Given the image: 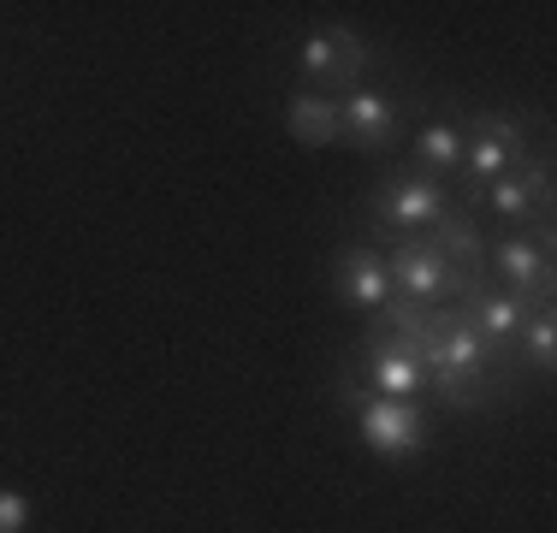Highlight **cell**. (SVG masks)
<instances>
[{"instance_id":"obj_1","label":"cell","mask_w":557,"mask_h":533,"mask_svg":"<svg viewBox=\"0 0 557 533\" xmlns=\"http://www.w3.org/2000/svg\"><path fill=\"white\" fill-rule=\"evenodd\" d=\"M445 213V184L433 178V172H392V178H380V190H374V225H380V237H386V249L397 244V225L404 232H416V225H433Z\"/></svg>"},{"instance_id":"obj_7","label":"cell","mask_w":557,"mask_h":533,"mask_svg":"<svg viewBox=\"0 0 557 533\" xmlns=\"http://www.w3.org/2000/svg\"><path fill=\"white\" fill-rule=\"evenodd\" d=\"M338 137L356 149H386L397 137V107L392 96H350L338 101Z\"/></svg>"},{"instance_id":"obj_13","label":"cell","mask_w":557,"mask_h":533,"mask_svg":"<svg viewBox=\"0 0 557 533\" xmlns=\"http://www.w3.org/2000/svg\"><path fill=\"white\" fill-rule=\"evenodd\" d=\"M462 131H450V125H433V131H421L416 137V154H421V172H433V178H440L445 166H457L462 160Z\"/></svg>"},{"instance_id":"obj_8","label":"cell","mask_w":557,"mask_h":533,"mask_svg":"<svg viewBox=\"0 0 557 533\" xmlns=\"http://www.w3.org/2000/svg\"><path fill=\"white\" fill-rule=\"evenodd\" d=\"M338 297H344V302H356V309H368V314H374L380 302L392 297L386 261H380L368 244H350V249L338 256Z\"/></svg>"},{"instance_id":"obj_4","label":"cell","mask_w":557,"mask_h":533,"mask_svg":"<svg viewBox=\"0 0 557 533\" xmlns=\"http://www.w3.org/2000/svg\"><path fill=\"white\" fill-rule=\"evenodd\" d=\"M386 278H392L397 297H416V302H440V297H450V261L428 244V237H416V232L392 244Z\"/></svg>"},{"instance_id":"obj_5","label":"cell","mask_w":557,"mask_h":533,"mask_svg":"<svg viewBox=\"0 0 557 533\" xmlns=\"http://www.w3.org/2000/svg\"><path fill=\"white\" fill-rule=\"evenodd\" d=\"M362 65H368V42L356 30H326V36H314L309 48H302V72L314 77L321 89H350L356 77H362Z\"/></svg>"},{"instance_id":"obj_11","label":"cell","mask_w":557,"mask_h":533,"mask_svg":"<svg viewBox=\"0 0 557 533\" xmlns=\"http://www.w3.org/2000/svg\"><path fill=\"white\" fill-rule=\"evenodd\" d=\"M528 309H540V302L510 297V290H486V297H474V302H469L474 326H481L493 344H516V332H522V314H528Z\"/></svg>"},{"instance_id":"obj_15","label":"cell","mask_w":557,"mask_h":533,"mask_svg":"<svg viewBox=\"0 0 557 533\" xmlns=\"http://www.w3.org/2000/svg\"><path fill=\"white\" fill-rule=\"evenodd\" d=\"M24 522H30V504L18 492H0V533H24Z\"/></svg>"},{"instance_id":"obj_3","label":"cell","mask_w":557,"mask_h":533,"mask_svg":"<svg viewBox=\"0 0 557 533\" xmlns=\"http://www.w3.org/2000/svg\"><path fill=\"white\" fill-rule=\"evenodd\" d=\"M362 438L368 450H380V457H416L421 445H428V409L416 404V397H368L362 409Z\"/></svg>"},{"instance_id":"obj_10","label":"cell","mask_w":557,"mask_h":533,"mask_svg":"<svg viewBox=\"0 0 557 533\" xmlns=\"http://www.w3.org/2000/svg\"><path fill=\"white\" fill-rule=\"evenodd\" d=\"M285 119H290V137L309 142V149L338 142V101H333V96H314V89H302V96H290Z\"/></svg>"},{"instance_id":"obj_9","label":"cell","mask_w":557,"mask_h":533,"mask_svg":"<svg viewBox=\"0 0 557 533\" xmlns=\"http://www.w3.org/2000/svg\"><path fill=\"white\" fill-rule=\"evenodd\" d=\"M428 244L440 249V256H445L450 266H457V273H474V278H486V237H481V225H474L469 213L445 208L440 220H433Z\"/></svg>"},{"instance_id":"obj_6","label":"cell","mask_w":557,"mask_h":533,"mask_svg":"<svg viewBox=\"0 0 557 533\" xmlns=\"http://www.w3.org/2000/svg\"><path fill=\"white\" fill-rule=\"evenodd\" d=\"M516 154H522V125L504 119V113H486L481 125H474V142H462V172H469V184L498 178Z\"/></svg>"},{"instance_id":"obj_12","label":"cell","mask_w":557,"mask_h":533,"mask_svg":"<svg viewBox=\"0 0 557 533\" xmlns=\"http://www.w3.org/2000/svg\"><path fill=\"white\" fill-rule=\"evenodd\" d=\"M493 213H504V220H528V213H552L546 202L534 196V172H504V178L493 184Z\"/></svg>"},{"instance_id":"obj_14","label":"cell","mask_w":557,"mask_h":533,"mask_svg":"<svg viewBox=\"0 0 557 533\" xmlns=\"http://www.w3.org/2000/svg\"><path fill=\"white\" fill-rule=\"evenodd\" d=\"M522 350H528V362H534V368H552V356H557L552 309H534V320H528V332H522Z\"/></svg>"},{"instance_id":"obj_2","label":"cell","mask_w":557,"mask_h":533,"mask_svg":"<svg viewBox=\"0 0 557 533\" xmlns=\"http://www.w3.org/2000/svg\"><path fill=\"white\" fill-rule=\"evenodd\" d=\"M356 368H362V380H368L374 397L428 392V368L416 362V350H409L404 338H392L386 326H374V320H368V332H362V356H356Z\"/></svg>"}]
</instances>
